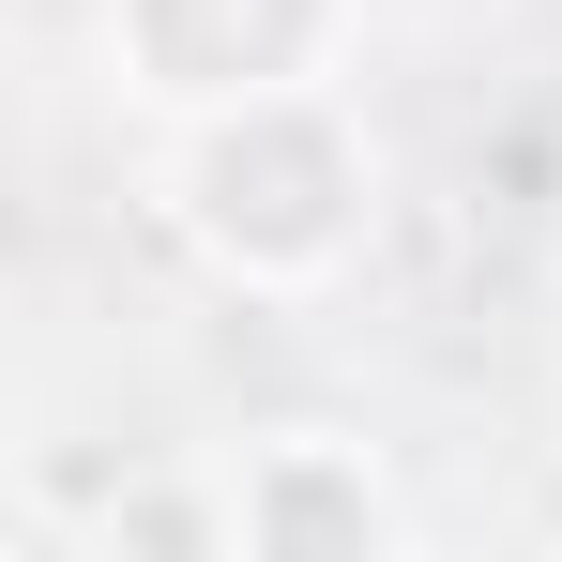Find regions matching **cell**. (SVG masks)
Instances as JSON below:
<instances>
[{
	"label": "cell",
	"instance_id": "obj_1",
	"mask_svg": "<svg viewBox=\"0 0 562 562\" xmlns=\"http://www.w3.org/2000/svg\"><path fill=\"white\" fill-rule=\"evenodd\" d=\"M168 213H183V244L228 289L304 304V289L350 274V244H366V213H380V153H366V122L335 106V77L244 92V106L168 122Z\"/></svg>",
	"mask_w": 562,
	"mask_h": 562
},
{
	"label": "cell",
	"instance_id": "obj_2",
	"mask_svg": "<svg viewBox=\"0 0 562 562\" xmlns=\"http://www.w3.org/2000/svg\"><path fill=\"white\" fill-rule=\"evenodd\" d=\"M335 31H350V0H106V61L153 122L304 92V77H335Z\"/></svg>",
	"mask_w": 562,
	"mask_h": 562
},
{
	"label": "cell",
	"instance_id": "obj_3",
	"mask_svg": "<svg viewBox=\"0 0 562 562\" xmlns=\"http://www.w3.org/2000/svg\"><path fill=\"white\" fill-rule=\"evenodd\" d=\"M228 517L259 562H395L411 548V502L380 486L366 441H259L228 471Z\"/></svg>",
	"mask_w": 562,
	"mask_h": 562
}]
</instances>
